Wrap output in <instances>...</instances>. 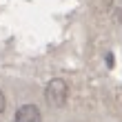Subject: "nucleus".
<instances>
[{
	"label": "nucleus",
	"instance_id": "nucleus-2",
	"mask_svg": "<svg viewBox=\"0 0 122 122\" xmlns=\"http://www.w3.org/2000/svg\"><path fill=\"white\" fill-rule=\"evenodd\" d=\"M16 122H42V113L36 104H22L16 111Z\"/></svg>",
	"mask_w": 122,
	"mask_h": 122
},
{
	"label": "nucleus",
	"instance_id": "nucleus-1",
	"mask_svg": "<svg viewBox=\"0 0 122 122\" xmlns=\"http://www.w3.org/2000/svg\"><path fill=\"white\" fill-rule=\"evenodd\" d=\"M67 96H69V87L60 78H53V80L47 84V89H45V98H47V102L51 107H62L67 102Z\"/></svg>",
	"mask_w": 122,
	"mask_h": 122
},
{
	"label": "nucleus",
	"instance_id": "nucleus-3",
	"mask_svg": "<svg viewBox=\"0 0 122 122\" xmlns=\"http://www.w3.org/2000/svg\"><path fill=\"white\" fill-rule=\"evenodd\" d=\"M5 107H7V102H5V96H2V91H0V116H2Z\"/></svg>",
	"mask_w": 122,
	"mask_h": 122
}]
</instances>
